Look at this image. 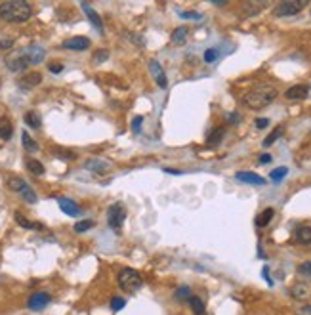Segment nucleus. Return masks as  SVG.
<instances>
[{"label": "nucleus", "instance_id": "35", "mask_svg": "<svg viewBox=\"0 0 311 315\" xmlns=\"http://www.w3.org/2000/svg\"><path fill=\"white\" fill-rule=\"evenodd\" d=\"M124 306H126V300L124 298H113L111 300V310H115V312H121Z\"/></svg>", "mask_w": 311, "mask_h": 315}, {"label": "nucleus", "instance_id": "44", "mask_svg": "<svg viewBox=\"0 0 311 315\" xmlns=\"http://www.w3.org/2000/svg\"><path fill=\"white\" fill-rule=\"evenodd\" d=\"M50 71H52V73H61V71H63V65H61V63H52V65H50Z\"/></svg>", "mask_w": 311, "mask_h": 315}, {"label": "nucleus", "instance_id": "11", "mask_svg": "<svg viewBox=\"0 0 311 315\" xmlns=\"http://www.w3.org/2000/svg\"><path fill=\"white\" fill-rule=\"evenodd\" d=\"M149 71H151V75H153V79H155L158 88H166V86H168V79H166V75H164V69L160 67V63H158L156 59H151V61H149Z\"/></svg>", "mask_w": 311, "mask_h": 315}, {"label": "nucleus", "instance_id": "40", "mask_svg": "<svg viewBox=\"0 0 311 315\" xmlns=\"http://www.w3.org/2000/svg\"><path fill=\"white\" fill-rule=\"evenodd\" d=\"M14 46V38H0V50H8Z\"/></svg>", "mask_w": 311, "mask_h": 315}, {"label": "nucleus", "instance_id": "8", "mask_svg": "<svg viewBox=\"0 0 311 315\" xmlns=\"http://www.w3.org/2000/svg\"><path fill=\"white\" fill-rule=\"evenodd\" d=\"M40 82H42V75L36 73V71H33V73H25L23 77H19V79H17V86H19L23 92H29V90H33L35 86H38Z\"/></svg>", "mask_w": 311, "mask_h": 315}, {"label": "nucleus", "instance_id": "28", "mask_svg": "<svg viewBox=\"0 0 311 315\" xmlns=\"http://www.w3.org/2000/svg\"><path fill=\"white\" fill-rule=\"evenodd\" d=\"M283 132H285V128H283V126H275V130L271 132V134H269V136L263 140V143H261V145H263V147L273 145V143H275V141H277V140L283 136Z\"/></svg>", "mask_w": 311, "mask_h": 315}, {"label": "nucleus", "instance_id": "25", "mask_svg": "<svg viewBox=\"0 0 311 315\" xmlns=\"http://www.w3.org/2000/svg\"><path fill=\"white\" fill-rule=\"evenodd\" d=\"M21 143H23V147H25V151L29 153H35V151H38V143L29 136V132H21Z\"/></svg>", "mask_w": 311, "mask_h": 315}, {"label": "nucleus", "instance_id": "7", "mask_svg": "<svg viewBox=\"0 0 311 315\" xmlns=\"http://www.w3.org/2000/svg\"><path fill=\"white\" fill-rule=\"evenodd\" d=\"M50 302H52V298H50L48 292H35V294L27 300V308H29L31 312H42Z\"/></svg>", "mask_w": 311, "mask_h": 315}, {"label": "nucleus", "instance_id": "43", "mask_svg": "<svg viewBox=\"0 0 311 315\" xmlns=\"http://www.w3.org/2000/svg\"><path fill=\"white\" fill-rule=\"evenodd\" d=\"M227 121H229L231 124H237V122L241 121V115H239V113H231V115L227 117Z\"/></svg>", "mask_w": 311, "mask_h": 315}, {"label": "nucleus", "instance_id": "6", "mask_svg": "<svg viewBox=\"0 0 311 315\" xmlns=\"http://www.w3.org/2000/svg\"><path fill=\"white\" fill-rule=\"evenodd\" d=\"M124 220H126V209L121 203H115V205L109 207V210H107V224H109V228L113 231L119 233L122 224H124Z\"/></svg>", "mask_w": 311, "mask_h": 315}, {"label": "nucleus", "instance_id": "26", "mask_svg": "<svg viewBox=\"0 0 311 315\" xmlns=\"http://www.w3.org/2000/svg\"><path fill=\"white\" fill-rule=\"evenodd\" d=\"M263 8H267V2H246L244 4V12L246 16H256Z\"/></svg>", "mask_w": 311, "mask_h": 315}, {"label": "nucleus", "instance_id": "30", "mask_svg": "<svg viewBox=\"0 0 311 315\" xmlns=\"http://www.w3.org/2000/svg\"><path fill=\"white\" fill-rule=\"evenodd\" d=\"M96 224H94V220H80L75 224V231L77 233H84V231H88V229H92Z\"/></svg>", "mask_w": 311, "mask_h": 315}, {"label": "nucleus", "instance_id": "27", "mask_svg": "<svg viewBox=\"0 0 311 315\" xmlns=\"http://www.w3.org/2000/svg\"><path fill=\"white\" fill-rule=\"evenodd\" d=\"M273 216H275V210H273V209H265L261 214H259L258 218H256V226H258V228H265V226H267V224L273 220Z\"/></svg>", "mask_w": 311, "mask_h": 315}, {"label": "nucleus", "instance_id": "22", "mask_svg": "<svg viewBox=\"0 0 311 315\" xmlns=\"http://www.w3.org/2000/svg\"><path fill=\"white\" fill-rule=\"evenodd\" d=\"M187 35H189V29L185 25H182V27H178V29H174L170 40H172V44H183L185 38H187Z\"/></svg>", "mask_w": 311, "mask_h": 315}, {"label": "nucleus", "instance_id": "16", "mask_svg": "<svg viewBox=\"0 0 311 315\" xmlns=\"http://www.w3.org/2000/svg\"><path fill=\"white\" fill-rule=\"evenodd\" d=\"M290 294H292L294 300L304 302V300H308V298L311 296V289L306 285V283H296V285L290 289Z\"/></svg>", "mask_w": 311, "mask_h": 315}, {"label": "nucleus", "instance_id": "24", "mask_svg": "<svg viewBox=\"0 0 311 315\" xmlns=\"http://www.w3.org/2000/svg\"><path fill=\"white\" fill-rule=\"evenodd\" d=\"M16 222H17L21 228H25V229H42V224H36V222L27 220L25 216L19 214V212H16Z\"/></svg>", "mask_w": 311, "mask_h": 315}, {"label": "nucleus", "instance_id": "41", "mask_svg": "<svg viewBox=\"0 0 311 315\" xmlns=\"http://www.w3.org/2000/svg\"><path fill=\"white\" fill-rule=\"evenodd\" d=\"M267 124H269V119H256V128H259V130L267 128Z\"/></svg>", "mask_w": 311, "mask_h": 315}, {"label": "nucleus", "instance_id": "2", "mask_svg": "<svg viewBox=\"0 0 311 315\" xmlns=\"http://www.w3.org/2000/svg\"><path fill=\"white\" fill-rule=\"evenodd\" d=\"M33 16V8L25 0H6L0 2V19L8 23H25Z\"/></svg>", "mask_w": 311, "mask_h": 315}, {"label": "nucleus", "instance_id": "33", "mask_svg": "<svg viewBox=\"0 0 311 315\" xmlns=\"http://www.w3.org/2000/svg\"><path fill=\"white\" fill-rule=\"evenodd\" d=\"M174 296H176V300H182L183 302V300H189L193 294H191V289H189V287L183 285V287H178V289H176Z\"/></svg>", "mask_w": 311, "mask_h": 315}, {"label": "nucleus", "instance_id": "4", "mask_svg": "<svg viewBox=\"0 0 311 315\" xmlns=\"http://www.w3.org/2000/svg\"><path fill=\"white\" fill-rule=\"evenodd\" d=\"M119 285H121V289L126 290V292H136V290L141 289L143 279H141V275H139L136 269L124 267V269L119 273Z\"/></svg>", "mask_w": 311, "mask_h": 315}, {"label": "nucleus", "instance_id": "36", "mask_svg": "<svg viewBox=\"0 0 311 315\" xmlns=\"http://www.w3.org/2000/svg\"><path fill=\"white\" fill-rule=\"evenodd\" d=\"M109 59V50H98V52H94V61L96 63H104Z\"/></svg>", "mask_w": 311, "mask_h": 315}, {"label": "nucleus", "instance_id": "29", "mask_svg": "<svg viewBox=\"0 0 311 315\" xmlns=\"http://www.w3.org/2000/svg\"><path fill=\"white\" fill-rule=\"evenodd\" d=\"M19 195H21V197L25 199L27 203H31V205H35V203H36V193L33 191V187H31L29 184H27L25 187H23V189L19 191Z\"/></svg>", "mask_w": 311, "mask_h": 315}, {"label": "nucleus", "instance_id": "42", "mask_svg": "<svg viewBox=\"0 0 311 315\" xmlns=\"http://www.w3.org/2000/svg\"><path fill=\"white\" fill-rule=\"evenodd\" d=\"M296 315H311V304L310 306H302V308H298Z\"/></svg>", "mask_w": 311, "mask_h": 315}, {"label": "nucleus", "instance_id": "45", "mask_svg": "<svg viewBox=\"0 0 311 315\" xmlns=\"http://www.w3.org/2000/svg\"><path fill=\"white\" fill-rule=\"evenodd\" d=\"M263 279H265L269 285H273V281H271V277H269V267H263Z\"/></svg>", "mask_w": 311, "mask_h": 315}, {"label": "nucleus", "instance_id": "31", "mask_svg": "<svg viewBox=\"0 0 311 315\" xmlns=\"http://www.w3.org/2000/svg\"><path fill=\"white\" fill-rule=\"evenodd\" d=\"M25 185H27V182L25 180H21V178H10V180H8V187H10L12 191H16V193H19Z\"/></svg>", "mask_w": 311, "mask_h": 315}, {"label": "nucleus", "instance_id": "46", "mask_svg": "<svg viewBox=\"0 0 311 315\" xmlns=\"http://www.w3.org/2000/svg\"><path fill=\"white\" fill-rule=\"evenodd\" d=\"M259 162H261V164L271 162V155H267V153H265V155H261V157H259Z\"/></svg>", "mask_w": 311, "mask_h": 315}, {"label": "nucleus", "instance_id": "32", "mask_svg": "<svg viewBox=\"0 0 311 315\" xmlns=\"http://www.w3.org/2000/svg\"><path fill=\"white\" fill-rule=\"evenodd\" d=\"M286 174H288V168H286V166H279V168H275V170H271V174H269V178H271L273 182H281V180L285 178Z\"/></svg>", "mask_w": 311, "mask_h": 315}, {"label": "nucleus", "instance_id": "38", "mask_svg": "<svg viewBox=\"0 0 311 315\" xmlns=\"http://www.w3.org/2000/svg\"><path fill=\"white\" fill-rule=\"evenodd\" d=\"M180 18L182 19H195V21H199V19H203V14H199V12H182Z\"/></svg>", "mask_w": 311, "mask_h": 315}, {"label": "nucleus", "instance_id": "19", "mask_svg": "<svg viewBox=\"0 0 311 315\" xmlns=\"http://www.w3.org/2000/svg\"><path fill=\"white\" fill-rule=\"evenodd\" d=\"M296 241L300 245H311V228L310 226H300L296 229Z\"/></svg>", "mask_w": 311, "mask_h": 315}, {"label": "nucleus", "instance_id": "14", "mask_svg": "<svg viewBox=\"0 0 311 315\" xmlns=\"http://www.w3.org/2000/svg\"><path fill=\"white\" fill-rule=\"evenodd\" d=\"M84 166H86V170H90L94 174H105V172L111 170V164L107 160H102V158H88Z\"/></svg>", "mask_w": 311, "mask_h": 315}, {"label": "nucleus", "instance_id": "21", "mask_svg": "<svg viewBox=\"0 0 311 315\" xmlns=\"http://www.w3.org/2000/svg\"><path fill=\"white\" fill-rule=\"evenodd\" d=\"M189 306H191V312L195 315H205L207 314V308H205V302L199 298V296H191L189 300Z\"/></svg>", "mask_w": 311, "mask_h": 315}, {"label": "nucleus", "instance_id": "15", "mask_svg": "<svg viewBox=\"0 0 311 315\" xmlns=\"http://www.w3.org/2000/svg\"><path fill=\"white\" fill-rule=\"evenodd\" d=\"M57 205H59V209L63 210L67 216H78L80 214V207L75 201L67 199V197H57Z\"/></svg>", "mask_w": 311, "mask_h": 315}, {"label": "nucleus", "instance_id": "13", "mask_svg": "<svg viewBox=\"0 0 311 315\" xmlns=\"http://www.w3.org/2000/svg\"><path fill=\"white\" fill-rule=\"evenodd\" d=\"M235 178H237L239 182L248 184V185H265L267 184L265 178H261L259 174H254V172H248V170H244V172H237Z\"/></svg>", "mask_w": 311, "mask_h": 315}, {"label": "nucleus", "instance_id": "1", "mask_svg": "<svg viewBox=\"0 0 311 315\" xmlns=\"http://www.w3.org/2000/svg\"><path fill=\"white\" fill-rule=\"evenodd\" d=\"M46 57V50L42 46H27V48H21L17 52H14L12 55L6 57V67L14 73H23L27 71L31 65H38L42 63Z\"/></svg>", "mask_w": 311, "mask_h": 315}, {"label": "nucleus", "instance_id": "20", "mask_svg": "<svg viewBox=\"0 0 311 315\" xmlns=\"http://www.w3.org/2000/svg\"><path fill=\"white\" fill-rule=\"evenodd\" d=\"M27 164V170L33 174V176H42L44 172H46V168L42 166V162L40 160H35V158H27L25 160Z\"/></svg>", "mask_w": 311, "mask_h": 315}, {"label": "nucleus", "instance_id": "39", "mask_svg": "<svg viewBox=\"0 0 311 315\" xmlns=\"http://www.w3.org/2000/svg\"><path fill=\"white\" fill-rule=\"evenodd\" d=\"M141 124H143V117H136L132 121V132H139L141 130Z\"/></svg>", "mask_w": 311, "mask_h": 315}, {"label": "nucleus", "instance_id": "3", "mask_svg": "<svg viewBox=\"0 0 311 315\" xmlns=\"http://www.w3.org/2000/svg\"><path fill=\"white\" fill-rule=\"evenodd\" d=\"M277 94H279L277 88L263 84V86H258V88H252L248 94H244L242 102L248 105L250 109H263V107H267L277 98Z\"/></svg>", "mask_w": 311, "mask_h": 315}, {"label": "nucleus", "instance_id": "9", "mask_svg": "<svg viewBox=\"0 0 311 315\" xmlns=\"http://www.w3.org/2000/svg\"><path fill=\"white\" fill-rule=\"evenodd\" d=\"M80 8L84 10V14H86V18L90 19V23L94 25V29L98 31V33H102L104 35V21H102V18H100V14L88 4V2H80Z\"/></svg>", "mask_w": 311, "mask_h": 315}, {"label": "nucleus", "instance_id": "37", "mask_svg": "<svg viewBox=\"0 0 311 315\" xmlns=\"http://www.w3.org/2000/svg\"><path fill=\"white\" fill-rule=\"evenodd\" d=\"M298 273L300 275H306V277H311V260L310 262H302L298 265Z\"/></svg>", "mask_w": 311, "mask_h": 315}, {"label": "nucleus", "instance_id": "23", "mask_svg": "<svg viewBox=\"0 0 311 315\" xmlns=\"http://www.w3.org/2000/svg\"><path fill=\"white\" fill-rule=\"evenodd\" d=\"M25 122H27V126H31L33 130H38L40 124H42L40 115H38L36 111H29V113H25Z\"/></svg>", "mask_w": 311, "mask_h": 315}, {"label": "nucleus", "instance_id": "12", "mask_svg": "<svg viewBox=\"0 0 311 315\" xmlns=\"http://www.w3.org/2000/svg\"><path fill=\"white\" fill-rule=\"evenodd\" d=\"M308 96H310V86H308V84H296V86L288 88L285 92V98L286 100H292V102H296V100H306Z\"/></svg>", "mask_w": 311, "mask_h": 315}, {"label": "nucleus", "instance_id": "5", "mask_svg": "<svg viewBox=\"0 0 311 315\" xmlns=\"http://www.w3.org/2000/svg\"><path fill=\"white\" fill-rule=\"evenodd\" d=\"M304 8H306V0H283L275 6L273 14L277 18H290V16L300 14Z\"/></svg>", "mask_w": 311, "mask_h": 315}, {"label": "nucleus", "instance_id": "17", "mask_svg": "<svg viewBox=\"0 0 311 315\" xmlns=\"http://www.w3.org/2000/svg\"><path fill=\"white\" fill-rule=\"evenodd\" d=\"M12 134H14V124H12V121H10L8 117H0V140L8 141V140L12 138Z\"/></svg>", "mask_w": 311, "mask_h": 315}, {"label": "nucleus", "instance_id": "10", "mask_svg": "<svg viewBox=\"0 0 311 315\" xmlns=\"http://www.w3.org/2000/svg\"><path fill=\"white\" fill-rule=\"evenodd\" d=\"M65 50H73V52H82L90 46V38L88 36H71L61 44Z\"/></svg>", "mask_w": 311, "mask_h": 315}, {"label": "nucleus", "instance_id": "18", "mask_svg": "<svg viewBox=\"0 0 311 315\" xmlns=\"http://www.w3.org/2000/svg\"><path fill=\"white\" fill-rule=\"evenodd\" d=\"M224 136H225V128H222V126H218V128H214V130L208 134L207 138V143L208 145H212V147H216V145H220L222 143V140H224Z\"/></svg>", "mask_w": 311, "mask_h": 315}, {"label": "nucleus", "instance_id": "34", "mask_svg": "<svg viewBox=\"0 0 311 315\" xmlns=\"http://www.w3.org/2000/svg\"><path fill=\"white\" fill-rule=\"evenodd\" d=\"M218 57H220V50L218 48H208L207 52H205V61L207 63H214Z\"/></svg>", "mask_w": 311, "mask_h": 315}]
</instances>
